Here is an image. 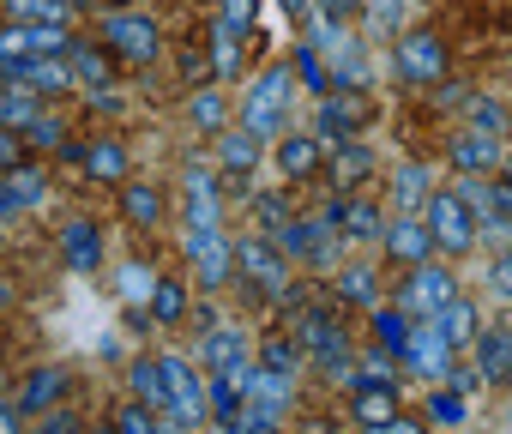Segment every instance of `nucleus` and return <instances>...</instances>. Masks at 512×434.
Listing matches in <instances>:
<instances>
[{"label": "nucleus", "instance_id": "1", "mask_svg": "<svg viewBox=\"0 0 512 434\" xmlns=\"http://www.w3.org/2000/svg\"><path fill=\"white\" fill-rule=\"evenodd\" d=\"M374 115H380V109H374L368 91H344V85H332V91L320 97V115H314L320 127H314V139H320L326 151H332V145H350V139H362V133L374 127Z\"/></svg>", "mask_w": 512, "mask_h": 434}, {"label": "nucleus", "instance_id": "2", "mask_svg": "<svg viewBox=\"0 0 512 434\" xmlns=\"http://www.w3.org/2000/svg\"><path fill=\"white\" fill-rule=\"evenodd\" d=\"M290 85H296L290 67H272V73L253 79V91H247V103H241V127H247L253 139H272V133L284 127V115H290Z\"/></svg>", "mask_w": 512, "mask_h": 434}, {"label": "nucleus", "instance_id": "3", "mask_svg": "<svg viewBox=\"0 0 512 434\" xmlns=\"http://www.w3.org/2000/svg\"><path fill=\"white\" fill-rule=\"evenodd\" d=\"M235 272H241V284L260 296V302H278V290L290 284V260H284V248H278L272 236L235 242Z\"/></svg>", "mask_w": 512, "mask_h": 434}, {"label": "nucleus", "instance_id": "4", "mask_svg": "<svg viewBox=\"0 0 512 434\" xmlns=\"http://www.w3.org/2000/svg\"><path fill=\"white\" fill-rule=\"evenodd\" d=\"M422 224H428V236H434V248H446V254H470L476 248V224H470V205L458 199V193H428L422 199Z\"/></svg>", "mask_w": 512, "mask_h": 434}, {"label": "nucleus", "instance_id": "5", "mask_svg": "<svg viewBox=\"0 0 512 434\" xmlns=\"http://www.w3.org/2000/svg\"><path fill=\"white\" fill-rule=\"evenodd\" d=\"M67 49H73L67 25H37V19L0 25V73L19 67V61H37V55H67Z\"/></svg>", "mask_w": 512, "mask_h": 434}, {"label": "nucleus", "instance_id": "6", "mask_svg": "<svg viewBox=\"0 0 512 434\" xmlns=\"http://www.w3.org/2000/svg\"><path fill=\"white\" fill-rule=\"evenodd\" d=\"M392 67L410 85H440L446 79V43L434 31H398L392 37Z\"/></svg>", "mask_w": 512, "mask_h": 434}, {"label": "nucleus", "instance_id": "7", "mask_svg": "<svg viewBox=\"0 0 512 434\" xmlns=\"http://www.w3.org/2000/svg\"><path fill=\"white\" fill-rule=\"evenodd\" d=\"M452 296H458V278H452L446 266H428V260H422V266H410V272H404V284H398V308H404L410 320H434Z\"/></svg>", "mask_w": 512, "mask_h": 434}, {"label": "nucleus", "instance_id": "8", "mask_svg": "<svg viewBox=\"0 0 512 434\" xmlns=\"http://www.w3.org/2000/svg\"><path fill=\"white\" fill-rule=\"evenodd\" d=\"M157 374H163V410H169L181 428H193V422L205 416V380H199L193 362H181V356H157Z\"/></svg>", "mask_w": 512, "mask_h": 434}, {"label": "nucleus", "instance_id": "9", "mask_svg": "<svg viewBox=\"0 0 512 434\" xmlns=\"http://www.w3.org/2000/svg\"><path fill=\"white\" fill-rule=\"evenodd\" d=\"M103 43H109V55L145 67V61H157V19L151 13H109L103 19Z\"/></svg>", "mask_w": 512, "mask_h": 434}, {"label": "nucleus", "instance_id": "10", "mask_svg": "<svg viewBox=\"0 0 512 434\" xmlns=\"http://www.w3.org/2000/svg\"><path fill=\"white\" fill-rule=\"evenodd\" d=\"M187 266H193V284L199 290H223L229 272H235V248L223 230H187Z\"/></svg>", "mask_w": 512, "mask_h": 434}, {"label": "nucleus", "instance_id": "11", "mask_svg": "<svg viewBox=\"0 0 512 434\" xmlns=\"http://www.w3.org/2000/svg\"><path fill=\"white\" fill-rule=\"evenodd\" d=\"M320 217H326V224H332L344 242H356V248H362V242H380V230H386L380 205H374V199H362V193H338Z\"/></svg>", "mask_w": 512, "mask_h": 434}, {"label": "nucleus", "instance_id": "12", "mask_svg": "<svg viewBox=\"0 0 512 434\" xmlns=\"http://www.w3.org/2000/svg\"><path fill=\"white\" fill-rule=\"evenodd\" d=\"M0 79H7V85H25V91H37V97H67V91H79V85H73L67 55H37V61H19V67H7Z\"/></svg>", "mask_w": 512, "mask_h": 434}, {"label": "nucleus", "instance_id": "13", "mask_svg": "<svg viewBox=\"0 0 512 434\" xmlns=\"http://www.w3.org/2000/svg\"><path fill=\"white\" fill-rule=\"evenodd\" d=\"M199 350H205V362H211V374H223V380H247V332L241 326H205V338H199Z\"/></svg>", "mask_w": 512, "mask_h": 434}, {"label": "nucleus", "instance_id": "14", "mask_svg": "<svg viewBox=\"0 0 512 434\" xmlns=\"http://www.w3.org/2000/svg\"><path fill=\"white\" fill-rule=\"evenodd\" d=\"M398 362H410L422 380H446V368H452V344L434 332V320H416L410 338H404V350H398Z\"/></svg>", "mask_w": 512, "mask_h": 434}, {"label": "nucleus", "instance_id": "15", "mask_svg": "<svg viewBox=\"0 0 512 434\" xmlns=\"http://www.w3.org/2000/svg\"><path fill=\"white\" fill-rule=\"evenodd\" d=\"M223 199H217V163H187V230H217Z\"/></svg>", "mask_w": 512, "mask_h": 434}, {"label": "nucleus", "instance_id": "16", "mask_svg": "<svg viewBox=\"0 0 512 434\" xmlns=\"http://www.w3.org/2000/svg\"><path fill=\"white\" fill-rule=\"evenodd\" d=\"M380 236H386V254H392L398 266H422V260H428V248H434V236H428V224H422V211L392 217Z\"/></svg>", "mask_w": 512, "mask_h": 434}, {"label": "nucleus", "instance_id": "17", "mask_svg": "<svg viewBox=\"0 0 512 434\" xmlns=\"http://www.w3.org/2000/svg\"><path fill=\"white\" fill-rule=\"evenodd\" d=\"M260 151H266V139H253L241 121L217 133V169L223 175H253V169H260Z\"/></svg>", "mask_w": 512, "mask_h": 434}, {"label": "nucleus", "instance_id": "18", "mask_svg": "<svg viewBox=\"0 0 512 434\" xmlns=\"http://www.w3.org/2000/svg\"><path fill=\"white\" fill-rule=\"evenodd\" d=\"M61 260L73 272H97L103 266V230L91 224V217H73V224L61 230Z\"/></svg>", "mask_w": 512, "mask_h": 434}, {"label": "nucleus", "instance_id": "19", "mask_svg": "<svg viewBox=\"0 0 512 434\" xmlns=\"http://www.w3.org/2000/svg\"><path fill=\"white\" fill-rule=\"evenodd\" d=\"M332 187L338 193H362V181L374 175V151L362 145V139H350V145H332Z\"/></svg>", "mask_w": 512, "mask_h": 434}, {"label": "nucleus", "instance_id": "20", "mask_svg": "<svg viewBox=\"0 0 512 434\" xmlns=\"http://www.w3.org/2000/svg\"><path fill=\"white\" fill-rule=\"evenodd\" d=\"M0 193H7V211L19 217V211H37V205H43L49 181H43V169H37V163H13L7 175H0Z\"/></svg>", "mask_w": 512, "mask_h": 434}, {"label": "nucleus", "instance_id": "21", "mask_svg": "<svg viewBox=\"0 0 512 434\" xmlns=\"http://www.w3.org/2000/svg\"><path fill=\"white\" fill-rule=\"evenodd\" d=\"M476 374H482V386H512V338L506 332H476Z\"/></svg>", "mask_w": 512, "mask_h": 434}, {"label": "nucleus", "instance_id": "22", "mask_svg": "<svg viewBox=\"0 0 512 434\" xmlns=\"http://www.w3.org/2000/svg\"><path fill=\"white\" fill-rule=\"evenodd\" d=\"M278 169H284L290 181H308V175H320V169H326V145H320L314 133H296V139H284V145H278Z\"/></svg>", "mask_w": 512, "mask_h": 434}, {"label": "nucleus", "instance_id": "23", "mask_svg": "<svg viewBox=\"0 0 512 434\" xmlns=\"http://www.w3.org/2000/svg\"><path fill=\"white\" fill-rule=\"evenodd\" d=\"M494 163H500V145H494V133H476V127H464V133L452 139V169L476 175V169H494Z\"/></svg>", "mask_w": 512, "mask_h": 434}, {"label": "nucleus", "instance_id": "24", "mask_svg": "<svg viewBox=\"0 0 512 434\" xmlns=\"http://www.w3.org/2000/svg\"><path fill=\"white\" fill-rule=\"evenodd\" d=\"M434 332H440V338H446L452 350H464V344H476L482 320H476V308H470V302H458V296H452V302H446V308L434 314Z\"/></svg>", "mask_w": 512, "mask_h": 434}, {"label": "nucleus", "instance_id": "25", "mask_svg": "<svg viewBox=\"0 0 512 434\" xmlns=\"http://www.w3.org/2000/svg\"><path fill=\"white\" fill-rule=\"evenodd\" d=\"M61 392H67V374H61V368H37V374H25V386H19V410H55Z\"/></svg>", "mask_w": 512, "mask_h": 434}, {"label": "nucleus", "instance_id": "26", "mask_svg": "<svg viewBox=\"0 0 512 434\" xmlns=\"http://www.w3.org/2000/svg\"><path fill=\"white\" fill-rule=\"evenodd\" d=\"M37 115H43V97H37V91H25V85H0V127L25 133Z\"/></svg>", "mask_w": 512, "mask_h": 434}, {"label": "nucleus", "instance_id": "27", "mask_svg": "<svg viewBox=\"0 0 512 434\" xmlns=\"http://www.w3.org/2000/svg\"><path fill=\"white\" fill-rule=\"evenodd\" d=\"M211 73H217V79H235V73H241V31H235L229 19L211 25Z\"/></svg>", "mask_w": 512, "mask_h": 434}, {"label": "nucleus", "instance_id": "28", "mask_svg": "<svg viewBox=\"0 0 512 434\" xmlns=\"http://www.w3.org/2000/svg\"><path fill=\"white\" fill-rule=\"evenodd\" d=\"M67 67H73V85H85V91H103L109 85V55L91 49V43H73L67 49Z\"/></svg>", "mask_w": 512, "mask_h": 434}, {"label": "nucleus", "instance_id": "29", "mask_svg": "<svg viewBox=\"0 0 512 434\" xmlns=\"http://www.w3.org/2000/svg\"><path fill=\"white\" fill-rule=\"evenodd\" d=\"M187 121H193L199 133H211V139H217V133L229 127V103H223V91L199 85V91H193V103H187Z\"/></svg>", "mask_w": 512, "mask_h": 434}, {"label": "nucleus", "instance_id": "30", "mask_svg": "<svg viewBox=\"0 0 512 434\" xmlns=\"http://www.w3.org/2000/svg\"><path fill=\"white\" fill-rule=\"evenodd\" d=\"M350 410H356L362 428L392 422V416H398V392H392V386H356V404H350Z\"/></svg>", "mask_w": 512, "mask_h": 434}, {"label": "nucleus", "instance_id": "31", "mask_svg": "<svg viewBox=\"0 0 512 434\" xmlns=\"http://www.w3.org/2000/svg\"><path fill=\"white\" fill-rule=\"evenodd\" d=\"M85 175H91V181H121V175H127V151H121L115 139L85 145Z\"/></svg>", "mask_w": 512, "mask_h": 434}, {"label": "nucleus", "instance_id": "32", "mask_svg": "<svg viewBox=\"0 0 512 434\" xmlns=\"http://www.w3.org/2000/svg\"><path fill=\"white\" fill-rule=\"evenodd\" d=\"M338 296L356 302V308H374V302H380V278H374V266H338Z\"/></svg>", "mask_w": 512, "mask_h": 434}, {"label": "nucleus", "instance_id": "33", "mask_svg": "<svg viewBox=\"0 0 512 434\" xmlns=\"http://www.w3.org/2000/svg\"><path fill=\"white\" fill-rule=\"evenodd\" d=\"M181 314H187L181 278H157V284H151V320H157V326H181Z\"/></svg>", "mask_w": 512, "mask_h": 434}, {"label": "nucleus", "instance_id": "34", "mask_svg": "<svg viewBox=\"0 0 512 434\" xmlns=\"http://www.w3.org/2000/svg\"><path fill=\"white\" fill-rule=\"evenodd\" d=\"M290 73H296L314 97H326V91H332V61H326L314 43H302V49H296V67H290Z\"/></svg>", "mask_w": 512, "mask_h": 434}, {"label": "nucleus", "instance_id": "35", "mask_svg": "<svg viewBox=\"0 0 512 434\" xmlns=\"http://www.w3.org/2000/svg\"><path fill=\"white\" fill-rule=\"evenodd\" d=\"M368 314H374V344H380V350H392V356H398V350H404V338H410V326H416V320H410V314H404V308H368Z\"/></svg>", "mask_w": 512, "mask_h": 434}, {"label": "nucleus", "instance_id": "36", "mask_svg": "<svg viewBox=\"0 0 512 434\" xmlns=\"http://www.w3.org/2000/svg\"><path fill=\"white\" fill-rule=\"evenodd\" d=\"M121 211L133 217V224H145V230H151V224H163V193H157V187H145V181H133V187L121 193Z\"/></svg>", "mask_w": 512, "mask_h": 434}, {"label": "nucleus", "instance_id": "37", "mask_svg": "<svg viewBox=\"0 0 512 434\" xmlns=\"http://www.w3.org/2000/svg\"><path fill=\"white\" fill-rule=\"evenodd\" d=\"M392 193H398V205H404V211H422V199L434 193V181H428V169H422V163H404V169L392 175Z\"/></svg>", "mask_w": 512, "mask_h": 434}, {"label": "nucleus", "instance_id": "38", "mask_svg": "<svg viewBox=\"0 0 512 434\" xmlns=\"http://www.w3.org/2000/svg\"><path fill=\"white\" fill-rule=\"evenodd\" d=\"M464 127H476V133H506V103H494V97H470L464 103Z\"/></svg>", "mask_w": 512, "mask_h": 434}, {"label": "nucleus", "instance_id": "39", "mask_svg": "<svg viewBox=\"0 0 512 434\" xmlns=\"http://www.w3.org/2000/svg\"><path fill=\"white\" fill-rule=\"evenodd\" d=\"M428 416H434L440 428H458V422L470 416V398L452 392V386H434V392H428Z\"/></svg>", "mask_w": 512, "mask_h": 434}, {"label": "nucleus", "instance_id": "40", "mask_svg": "<svg viewBox=\"0 0 512 434\" xmlns=\"http://www.w3.org/2000/svg\"><path fill=\"white\" fill-rule=\"evenodd\" d=\"M392 362H398V356H392V350H380V344H374V350H368V356H362V368H356V374H350V392H356V386H392Z\"/></svg>", "mask_w": 512, "mask_h": 434}, {"label": "nucleus", "instance_id": "41", "mask_svg": "<svg viewBox=\"0 0 512 434\" xmlns=\"http://www.w3.org/2000/svg\"><path fill=\"white\" fill-rule=\"evenodd\" d=\"M7 13L13 19H37V25H67V0H7Z\"/></svg>", "mask_w": 512, "mask_h": 434}, {"label": "nucleus", "instance_id": "42", "mask_svg": "<svg viewBox=\"0 0 512 434\" xmlns=\"http://www.w3.org/2000/svg\"><path fill=\"white\" fill-rule=\"evenodd\" d=\"M362 13H368V31H374V37H398L404 0H362Z\"/></svg>", "mask_w": 512, "mask_h": 434}, {"label": "nucleus", "instance_id": "43", "mask_svg": "<svg viewBox=\"0 0 512 434\" xmlns=\"http://www.w3.org/2000/svg\"><path fill=\"white\" fill-rule=\"evenodd\" d=\"M151 284H157V272H151L145 260H133V266H121V278H115V290H121V302H151Z\"/></svg>", "mask_w": 512, "mask_h": 434}, {"label": "nucleus", "instance_id": "44", "mask_svg": "<svg viewBox=\"0 0 512 434\" xmlns=\"http://www.w3.org/2000/svg\"><path fill=\"white\" fill-rule=\"evenodd\" d=\"M296 362H302L296 338H266V344H260V368H272V374H296Z\"/></svg>", "mask_w": 512, "mask_h": 434}, {"label": "nucleus", "instance_id": "45", "mask_svg": "<svg viewBox=\"0 0 512 434\" xmlns=\"http://www.w3.org/2000/svg\"><path fill=\"white\" fill-rule=\"evenodd\" d=\"M133 392H139V404H151V410H163V374H157V356H145V362H133Z\"/></svg>", "mask_w": 512, "mask_h": 434}, {"label": "nucleus", "instance_id": "46", "mask_svg": "<svg viewBox=\"0 0 512 434\" xmlns=\"http://www.w3.org/2000/svg\"><path fill=\"white\" fill-rule=\"evenodd\" d=\"M253 211H260V230H266V236H278V230L290 224V217H296L284 193H266V199H253Z\"/></svg>", "mask_w": 512, "mask_h": 434}, {"label": "nucleus", "instance_id": "47", "mask_svg": "<svg viewBox=\"0 0 512 434\" xmlns=\"http://www.w3.org/2000/svg\"><path fill=\"white\" fill-rule=\"evenodd\" d=\"M19 139H25V145H37V151H61V139H67V127H61L55 115H37V121H31V127H25Z\"/></svg>", "mask_w": 512, "mask_h": 434}, {"label": "nucleus", "instance_id": "48", "mask_svg": "<svg viewBox=\"0 0 512 434\" xmlns=\"http://www.w3.org/2000/svg\"><path fill=\"white\" fill-rule=\"evenodd\" d=\"M115 434H157V416H151V404H127V410L115 416Z\"/></svg>", "mask_w": 512, "mask_h": 434}, {"label": "nucleus", "instance_id": "49", "mask_svg": "<svg viewBox=\"0 0 512 434\" xmlns=\"http://www.w3.org/2000/svg\"><path fill=\"white\" fill-rule=\"evenodd\" d=\"M223 19L235 31H253V19H260V0H223Z\"/></svg>", "mask_w": 512, "mask_h": 434}, {"label": "nucleus", "instance_id": "50", "mask_svg": "<svg viewBox=\"0 0 512 434\" xmlns=\"http://www.w3.org/2000/svg\"><path fill=\"white\" fill-rule=\"evenodd\" d=\"M181 67H187L181 79H193V85H205V79H211V55H205L199 43H187V55H181Z\"/></svg>", "mask_w": 512, "mask_h": 434}, {"label": "nucleus", "instance_id": "51", "mask_svg": "<svg viewBox=\"0 0 512 434\" xmlns=\"http://www.w3.org/2000/svg\"><path fill=\"white\" fill-rule=\"evenodd\" d=\"M37 434H79V416H73V410H49V416L37 422Z\"/></svg>", "mask_w": 512, "mask_h": 434}, {"label": "nucleus", "instance_id": "52", "mask_svg": "<svg viewBox=\"0 0 512 434\" xmlns=\"http://www.w3.org/2000/svg\"><path fill=\"white\" fill-rule=\"evenodd\" d=\"M488 284H494V296H506V302H512V254H500V260H494Z\"/></svg>", "mask_w": 512, "mask_h": 434}, {"label": "nucleus", "instance_id": "53", "mask_svg": "<svg viewBox=\"0 0 512 434\" xmlns=\"http://www.w3.org/2000/svg\"><path fill=\"white\" fill-rule=\"evenodd\" d=\"M488 199H494V217H500V230H512V187L500 181V187H488Z\"/></svg>", "mask_w": 512, "mask_h": 434}, {"label": "nucleus", "instance_id": "54", "mask_svg": "<svg viewBox=\"0 0 512 434\" xmlns=\"http://www.w3.org/2000/svg\"><path fill=\"white\" fill-rule=\"evenodd\" d=\"M356 7H362V0H320V19H338V25H344Z\"/></svg>", "mask_w": 512, "mask_h": 434}, {"label": "nucleus", "instance_id": "55", "mask_svg": "<svg viewBox=\"0 0 512 434\" xmlns=\"http://www.w3.org/2000/svg\"><path fill=\"white\" fill-rule=\"evenodd\" d=\"M368 434H422V428H416V422H404V416H392V422H374Z\"/></svg>", "mask_w": 512, "mask_h": 434}, {"label": "nucleus", "instance_id": "56", "mask_svg": "<svg viewBox=\"0 0 512 434\" xmlns=\"http://www.w3.org/2000/svg\"><path fill=\"white\" fill-rule=\"evenodd\" d=\"M0 434H19V404H0Z\"/></svg>", "mask_w": 512, "mask_h": 434}, {"label": "nucleus", "instance_id": "57", "mask_svg": "<svg viewBox=\"0 0 512 434\" xmlns=\"http://www.w3.org/2000/svg\"><path fill=\"white\" fill-rule=\"evenodd\" d=\"M278 7H284V13H308V0H278Z\"/></svg>", "mask_w": 512, "mask_h": 434}, {"label": "nucleus", "instance_id": "58", "mask_svg": "<svg viewBox=\"0 0 512 434\" xmlns=\"http://www.w3.org/2000/svg\"><path fill=\"white\" fill-rule=\"evenodd\" d=\"M157 434H187V428H181V422H175V428H157Z\"/></svg>", "mask_w": 512, "mask_h": 434}, {"label": "nucleus", "instance_id": "59", "mask_svg": "<svg viewBox=\"0 0 512 434\" xmlns=\"http://www.w3.org/2000/svg\"><path fill=\"white\" fill-rule=\"evenodd\" d=\"M0 217H13V211H7V193H0Z\"/></svg>", "mask_w": 512, "mask_h": 434}, {"label": "nucleus", "instance_id": "60", "mask_svg": "<svg viewBox=\"0 0 512 434\" xmlns=\"http://www.w3.org/2000/svg\"><path fill=\"white\" fill-rule=\"evenodd\" d=\"M506 187H512V157H506Z\"/></svg>", "mask_w": 512, "mask_h": 434}, {"label": "nucleus", "instance_id": "61", "mask_svg": "<svg viewBox=\"0 0 512 434\" xmlns=\"http://www.w3.org/2000/svg\"><path fill=\"white\" fill-rule=\"evenodd\" d=\"M67 7H85V0H67Z\"/></svg>", "mask_w": 512, "mask_h": 434}, {"label": "nucleus", "instance_id": "62", "mask_svg": "<svg viewBox=\"0 0 512 434\" xmlns=\"http://www.w3.org/2000/svg\"><path fill=\"white\" fill-rule=\"evenodd\" d=\"M506 338H512V320H506Z\"/></svg>", "mask_w": 512, "mask_h": 434}]
</instances>
